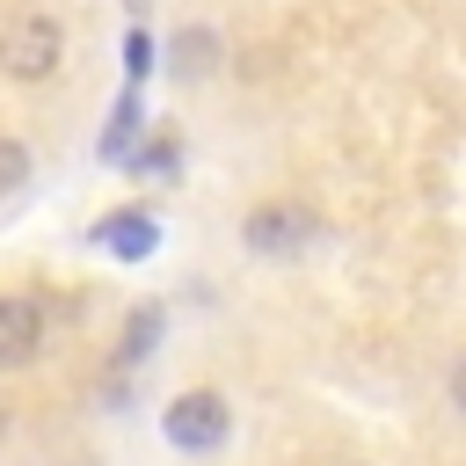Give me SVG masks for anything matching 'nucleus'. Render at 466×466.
<instances>
[{"label": "nucleus", "mask_w": 466, "mask_h": 466, "mask_svg": "<svg viewBox=\"0 0 466 466\" xmlns=\"http://www.w3.org/2000/svg\"><path fill=\"white\" fill-rule=\"evenodd\" d=\"M160 437H167L175 451H189V459H211V451L233 437V408H226V393H211V386L175 393V400L160 408Z\"/></svg>", "instance_id": "nucleus-1"}, {"label": "nucleus", "mask_w": 466, "mask_h": 466, "mask_svg": "<svg viewBox=\"0 0 466 466\" xmlns=\"http://www.w3.org/2000/svg\"><path fill=\"white\" fill-rule=\"evenodd\" d=\"M44 299H29V291H7L0 299V371H15V364H29L36 350H44Z\"/></svg>", "instance_id": "nucleus-5"}, {"label": "nucleus", "mask_w": 466, "mask_h": 466, "mask_svg": "<svg viewBox=\"0 0 466 466\" xmlns=\"http://www.w3.org/2000/svg\"><path fill=\"white\" fill-rule=\"evenodd\" d=\"M138 131H146V102H138V87L124 80V95H116V109H109V124H102V138H95V153H102V160H131V146H138Z\"/></svg>", "instance_id": "nucleus-6"}, {"label": "nucleus", "mask_w": 466, "mask_h": 466, "mask_svg": "<svg viewBox=\"0 0 466 466\" xmlns=\"http://www.w3.org/2000/svg\"><path fill=\"white\" fill-rule=\"evenodd\" d=\"M29 175H36V153H29L22 138H0V197H15Z\"/></svg>", "instance_id": "nucleus-11"}, {"label": "nucleus", "mask_w": 466, "mask_h": 466, "mask_svg": "<svg viewBox=\"0 0 466 466\" xmlns=\"http://www.w3.org/2000/svg\"><path fill=\"white\" fill-rule=\"evenodd\" d=\"M87 240H95L102 255H116V262H146V255L160 248V218L138 211V204H124V211H109V218H95Z\"/></svg>", "instance_id": "nucleus-4"}, {"label": "nucleus", "mask_w": 466, "mask_h": 466, "mask_svg": "<svg viewBox=\"0 0 466 466\" xmlns=\"http://www.w3.org/2000/svg\"><path fill=\"white\" fill-rule=\"evenodd\" d=\"M320 240V211H306V204H255L248 218H240V248L248 255H306Z\"/></svg>", "instance_id": "nucleus-3"}, {"label": "nucleus", "mask_w": 466, "mask_h": 466, "mask_svg": "<svg viewBox=\"0 0 466 466\" xmlns=\"http://www.w3.org/2000/svg\"><path fill=\"white\" fill-rule=\"evenodd\" d=\"M211 51H218V36H211V29H182V36H175V73H182V80H197V73L211 66Z\"/></svg>", "instance_id": "nucleus-10"}, {"label": "nucleus", "mask_w": 466, "mask_h": 466, "mask_svg": "<svg viewBox=\"0 0 466 466\" xmlns=\"http://www.w3.org/2000/svg\"><path fill=\"white\" fill-rule=\"evenodd\" d=\"M160 328H167V313H160V306H138V313L124 320V350H116V371H138V364L160 350Z\"/></svg>", "instance_id": "nucleus-7"}, {"label": "nucleus", "mask_w": 466, "mask_h": 466, "mask_svg": "<svg viewBox=\"0 0 466 466\" xmlns=\"http://www.w3.org/2000/svg\"><path fill=\"white\" fill-rule=\"evenodd\" d=\"M58 58H66V29L51 15H15L0 29V73L7 80H51Z\"/></svg>", "instance_id": "nucleus-2"}, {"label": "nucleus", "mask_w": 466, "mask_h": 466, "mask_svg": "<svg viewBox=\"0 0 466 466\" xmlns=\"http://www.w3.org/2000/svg\"><path fill=\"white\" fill-rule=\"evenodd\" d=\"M451 408H459V415H466V357H459V364H451Z\"/></svg>", "instance_id": "nucleus-12"}, {"label": "nucleus", "mask_w": 466, "mask_h": 466, "mask_svg": "<svg viewBox=\"0 0 466 466\" xmlns=\"http://www.w3.org/2000/svg\"><path fill=\"white\" fill-rule=\"evenodd\" d=\"M160 66V44H153V29L146 22H131V36H124V80L131 87H146V73Z\"/></svg>", "instance_id": "nucleus-9"}, {"label": "nucleus", "mask_w": 466, "mask_h": 466, "mask_svg": "<svg viewBox=\"0 0 466 466\" xmlns=\"http://www.w3.org/2000/svg\"><path fill=\"white\" fill-rule=\"evenodd\" d=\"M182 167V138L175 131H153L146 146H131V175H175Z\"/></svg>", "instance_id": "nucleus-8"}]
</instances>
